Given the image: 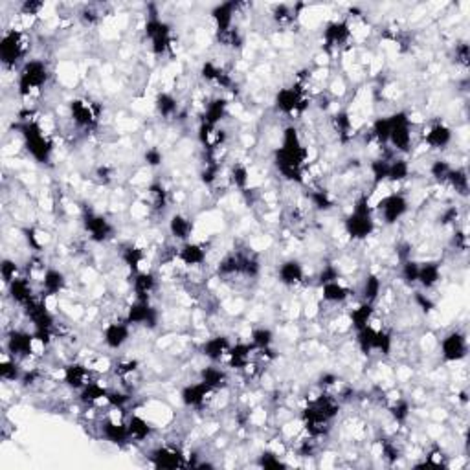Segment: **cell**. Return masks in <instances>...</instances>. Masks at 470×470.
<instances>
[{
    "mask_svg": "<svg viewBox=\"0 0 470 470\" xmlns=\"http://www.w3.org/2000/svg\"><path fill=\"white\" fill-rule=\"evenodd\" d=\"M28 48H30V37L22 30H13V32L4 33L2 42H0L2 63L6 67H15L17 61L26 55Z\"/></svg>",
    "mask_w": 470,
    "mask_h": 470,
    "instance_id": "6da1fadb",
    "label": "cell"
},
{
    "mask_svg": "<svg viewBox=\"0 0 470 470\" xmlns=\"http://www.w3.org/2000/svg\"><path fill=\"white\" fill-rule=\"evenodd\" d=\"M375 208L378 209V214L382 215L386 225H395L397 220L403 219V215L408 211V200L404 195L392 193L382 197V200H378Z\"/></svg>",
    "mask_w": 470,
    "mask_h": 470,
    "instance_id": "7a4b0ae2",
    "label": "cell"
},
{
    "mask_svg": "<svg viewBox=\"0 0 470 470\" xmlns=\"http://www.w3.org/2000/svg\"><path fill=\"white\" fill-rule=\"evenodd\" d=\"M467 349H469V344H467V336L454 331L443 338L441 342V353H443V358L446 362H460L467 356Z\"/></svg>",
    "mask_w": 470,
    "mask_h": 470,
    "instance_id": "3957f363",
    "label": "cell"
},
{
    "mask_svg": "<svg viewBox=\"0 0 470 470\" xmlns=\"http://www.w3.org/2000/svg\"><path fill=\"white\" fill-rule=\"evenodd\" d=\"M103 342L110 349H121L131 338V324L127 322H110L103 327Z\"/></svg>",
    "mask_w": 470,
    "mask_h": 470,
    "instance_id": "277c9868",
    "label": "cell"
},
{
    "mask_svg": "<svg viewBox=\"0 0 470 470\" xmlns=\"http://www.w3.org/2000/svg\"><path fill=\"white\" fill-rule=\"evenodd\" d=\"M423 140L430 149H444L452 141V131L444 123H434L423 132Z\"/></svg>",
    "mask_w": 470,
    "mask_h": 470,
    "instance_id": "5b68a950",
    "label": "cell"
},
{
    "mask_svg": "<svg viewBox=\"0 0 470 470\" xmlns=\"http://www.w3.org/2000/svg\"><path fill=\"white\" fill-rule=\"evenodd\" d=\"M277 277L283 285L287 287H296L299 283H303L305 279V268L299 261L296 259H288V261L281 263L279 268H277Z\"/></svg>",
    "mask_w": 470,
    "mask_h": 470,
    "instance_id": "8992f818",
    "label": "cell"
},
{
    "mask_svg": "<svg viewBox=\"0 0 470 470\" xmlns=\"http://www.w3.org/2000/svg\"><path fill=\"white\" fill-rule=\"evenodd\" d=\"M64 285H67V279H64L63 272L55 270V268H48L46 272H42V290L50 298L63 293Z\"/></svg>",
    "mask_w": 470,
    "mask_h": 470,
    "instance_id": "52a82bcc",
    "label": "cell"
},
{
    "mask_svg": "<svg viewBox=\"0 0 470 470\" xmlns=\"http://www.w3.org/2000/svg\"><path fill=\"white\" fill-rule=\"evenodd\" d=\"M169 232H171L175 239L186 243L191 237V234H193V223L182 214L173 215L171 220H169Z\"/></svg>",
    "mask_w": 470,
    "mask_h": 470,
    "instance_id": "ba28073f",
    "label": "cell"
},
{
    "mask_svg": "<svg viewBox=\"0 0 470 470\" xmlns=\"http://www.w3.org/2000/svg\"><path fill=\"white\" fill-rule=\"evenodd\" d=\"M146 162L147 166H158V164L162 162V153L158 151V149H149V151L146 153Z\"/></svg>",
    "mask_w": 470,
    "mask_h": 470,
    "instance_id": "9c48e42d",
    "label": "cell"
}]
</instances>
